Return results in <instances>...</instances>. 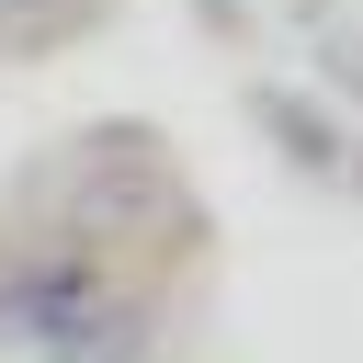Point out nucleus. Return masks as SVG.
<instances>
[{
	"label": "nucleus",
	"mask_w": 363,
	"mask_h": 363,
	"mask_svg": "<svg viewBox=\"0 0 363 363\" xmlns=\"http://www.w3.org/2000/svg\"><path fill=\"white\" fill-rule=\"evenodd\" d=\"M91 306H102V272H91L79 250L0 272V329H11V340H34V352H57V340H68V329H79Z\"/></svg>",
	"instance_id": "1"
},
{
	"label": "nucleus",
	"mask_w": 363,
	"mask_h": 363,
	"mask_svg": "<svg viewBox=\"0 0 363 363\" xmlns=\"http://www.w3.org/2000/svg\"><path fill=\"white\" fill-rule=\"evenodd\" d=\"M136 352H147V318L102 295V306H91V318H79V329H68L57 352H45V363H136Z\"/></svg>",
	"instance_id": "2"
}]
</instances>
